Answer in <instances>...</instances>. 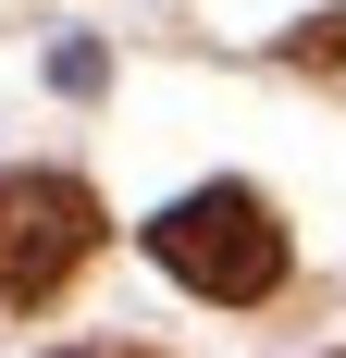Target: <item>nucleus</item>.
I'll return each instance as SVG.
<instances>
[{
  "label": "nucleus",
  "mask_w": 346,
  "mask_h": 358,
  "mask_svg": "<svg viewBox=\"0 0 346 358\" xmlns=\"http://www.w3.org/2000/svg\"><path fill=\"white\" fill-rule=\"evenodd\" d=\"M148 259H161L186 296L247 309V296L284 285V222H272V198H247V185H198V198H173V210L148 222Z\"/></svg>",
  "instance_id": "1"
},
{
  "label": "nucleus",
  "mask_w": 346,
  "mask_h": 358,
  "mask_svg": "<svg viewBox=\"0 0 346 358\" xmlns=\"http://www.w3.org/2000/svg\"><path fill=\"white\" fill-rule=\"evenodd\" d=\"M99 248V198L74 173H0V309H50Z\"/></svg>",
  "instance_id": "2"
},
{
  "label": "nucleus",
  "mask_w": 346,
  "mask_h": 358,
  "mask_svg": "<svg viewBox=\"0 0 346 358\" xmlns=\"http://www.w3.org/2000/svg\"><path fill=\"white\" fill-rule=\"evenodd\" d=\"M297 62H346V13H321V25L297 37Z\"/></svg>",
  "instance_id": "3"
},
{
  "label": "nucleus",
  "mask_w": 346,
  "mask_h": 358,
  "mask_svg": "<svg viewBox=\"0 0 346 358\" xmlns=\"http://www.w3.org/2000/svg\"><path fill=\"white\" fill-rule=\"evenodd\" d=\"M62 358H137V346H62Z\"/></svg>",
  "instance_id": "4"
}]
</instances>
